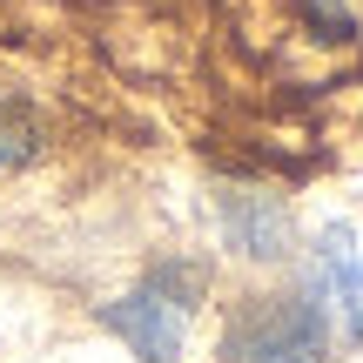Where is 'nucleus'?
<instances>
[{
    "label": "nucleus",
    "instance_id": "5",
    "mask_svg": "<svg viewBox=\"0 0 363 363\" xmlns=\"http://www.w3.org/2000/svg\"><path fill=\"white\" fill-rule=\"evenodd\" d=\"M27 155H34V135L13 128V121H0V169H21Z\"/></svg>",
    "mask_w": 363,
    "mask_h": 363
},
{
    "label": "nucleus",
    "instance_id": "1",
    "mask_svg": "<svg viewBox=\"0 0 363 363\" xmlns=\"http://www.w3.org/2000/svg\"><path fill=\"white\" fill-rule=\"evenodd\" d=\"M202 303V269L195 262H155L128 296L101 303V323L115 330L142 363H182V337Z\"/></svg>",
    "mask_w": 363,
    "mask_h": 363
},
{
    "label": "nucleus",
    "instance_id": "3",
    "mask_svg": "<svg viewBox=\"0 0 363 363\" xmlns=\"http://www.w3.org/2000/svg\"><path fill=\"white\" fill-rule=\"evenodd\" d=\"M216 229H222V242H229L235 256H249V262H283L289 242H296L289 202L269 195V189H256V182L216 189Z\"/></svg>",
    "mask_w": 363,
    "mask_h": 363
},
{
    "label": "nucleus",
    "instance_id": "2",
    "mask_svg": "<svg viewBox=\"0 0 363 363\" xmlns=\"http://www.w3.org/2000/svg\"><path fill=\"white\" fill-rule=\"evenodd\" d=\"M222 350L235 363H323L330 357V310L316 289H283V296H249L222 330Z\"/></svg>",
    "mask_w": 363,
    "mask_h": 363
},
{
    "label": "nucleus",
    "instance_id": "4",
    "mask_svg": "<svg viewBox=\"0 0 363 363\" xmlns=\"http://www.w3.org/2000/svg\"><path fill=\"white\" fill-rule=\"evenodd\" d=\"M310 289H316V303L337 316L343 350H363V256H357V235L343 229V222H330V229L316 235Z\"/></svg>",
    "mask_w": 363,
    "mask_h": 363
}]
</instances>
